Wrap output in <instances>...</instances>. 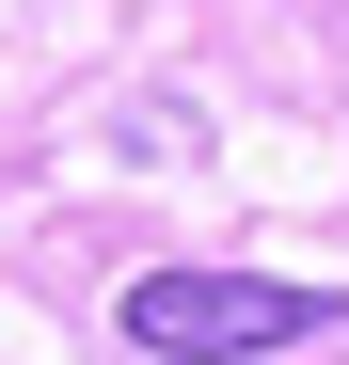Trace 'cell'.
Masks as SVG:
<instances>
[{
  "instance_id": "obj_1",
  "label": "cell",
  "mask_w": 349,
  "mask_h": 365,
  "mask_svg": "<svg viewBox=\"0 0 349 365\" xmlns=\"http://www.w3.org/2000/svg\"><path fill=\"white\" fill-rule=\"evenodd\" d=\"M302 334H333V286H286V270H143L127 286V349H159V365H254Z\"/></svg>"
}]
</instances>
